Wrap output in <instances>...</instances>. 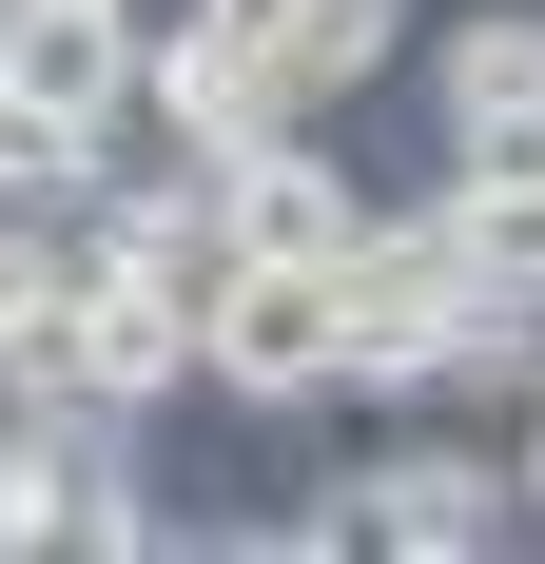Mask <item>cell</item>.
<instances>
[{"label": "cell", "instance_id": "obj_7", "mask_svg": "<svg viewBox=\"0 0 545 564\" xmlns=\"http://www.w3.org/2000/svg\"><path fill=\"white\" fill-rule=\"evenodd\" d=\"M78 273H98V215H40V195H0V350L40 332V312H78Z\"/></svg>", "mask_w": 545, "mask_h": 564}, {"label": "cell", "instance_id": "obj_1", "mask_svg": "<svg viewBox=\"0 0 545 564\" xmlns=\"http://www.w3.org/2000/svg\"><path fill=\"white\" fill-rule=\"evenodd\" d=\"M331 487H351V545H371V564H488V545H545L526 448H488L468 409H448V429H389V448L331 467Z\"/></svg>", "mask_w": 545, "mask_h": 564}, {"label": "cell", "instance_id": "obj_8", "mask_svg": "<svg viewBox=\"0 0 545 564\" xmlns=\"http://www.w3.org/2000/svg\"><path fill=\"white\" fill-rule=\"evenodd\" d=\"M98 20H157V0H98Z\"/></svg>", "mask_w": 545, "mask_h": 564}, {"label": "cell", "instance_id": "obj_4", "mask_svg": "<svg viewBox=\"0 0 545 564\" xmlns=\"http://www.w3.org/2000/svg\"><path fill=\"white\" fill-rule=\"evenodd\" d=\"M78 409H137V429H175L195 409V312H175L157 273H78Z\"/></svg>", "mask_w": 545, "mask_h": 564}, {"label": "cell", "instance_id": "obj_6", "mask_svg": "<svg viewBox=\"0 0 545 564\" xmlns=\"http://www.w3.org/2000/svg\"><path fill=\"white\" fill-rule=\"evenodd\" d=\"M117 175H137V156H117L98 117H58L40 78H0V195H40V215H98Z\"/></svg>", "mask_w": 545, "mask_h": 564}, {"label": "cell", "instance_id": "obj_5", "mask_svg": "<svg viewBox=\"0 0 545 564\" xmlns=\"http://www.w3.org/2000/svg\"><path fill=\"white\" fill-rule=\"evenodd\" d=\"M448 234L488 253V292H545V137H468L448 156Z\"/></svg>", "mask_w": 545, "mask_h": 564}, {"label": "cell", "instance_id": "obj_2", "mask_svg": "<svg viewBox=\"0 0 545 564\" xmlns=\"http://www.w3.org/2000/svg\"><path fill=\"white\" fill-rule=\"evenodd\" d=\"M195 409H254V429L351 409V253H254L234 312L195 332Z\"/></svg>", "mask_w": 545, "mask_h": 564}, {"label": "cell", "instance_id": "obj_3", "mask_svg": "<svg viewBox=\"0 0 545 564\" xmlns=\"http://www.w3.org/2000/svg\"><path fill=\"white\" fill-rule=\"evenodd\" d=\"M409 98H429V156L468 137H545V0H468L409 40Z\"/></svg>", "mask_w": 545, "mask_h": 564}]
</instances>
